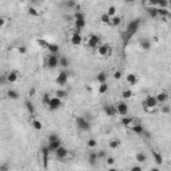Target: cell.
Listing matches in <instances>:
<instances>
[{"label": "cell", "instance_id": "cell-2", "mask_svg": "<svg viewBox=\"0 0 171 171\" xmlns=\"http://www.w3.org/2000/svg\"><path fill=\"white\" fill-rule=\"evenodd\" d=\"M96 54H98L99 58L107 59L112 55V47H111L110 44H107V43H103V44H100L96 48Z\"/></svg>", "mask_w": 171, "mask_h": 171}, {"label": "cell", "instance_id": "cell-52", "mask_svg": "<svg viewBox=\"0 0 171 171\" xmlns=\"http://www.w3.org/2000/svg\"><path fill=\"white\" fill-rule=\"evenodd\" d=\"M5 23H7V19H5L4 16H0V28H1V27H4V25H5Z\"/></svg>", "mask_w": 171, "mask_h": 171}, {"label": "cell", "instance_id": "cell-8", "mask_svg": "<svg viewBox=\"0 0 171 171\" xmlns=\"http://www.w3.org/2000/svg\"><path fill=\"white\" fill-rule=\"evenodd\" d=\"M62 106H63V102H62V99H59V98H56V96H51V100H50V103H48V110L50 111H56V110H59Z\"/></svg>", "mask_w": 171, "mask_h": 171}, {"label": "cell", "instance_id": "cell-12", "mask_svg": "<svg viewBox=\"0 0 171 171\" xmlns=\"http://www.w3.org/2000/svg\"><path fill=\"white\" fill-rule=\"evenodd\" d=\"M40 154H42V159H43V167L47 169L48 167V158H50V150H48V147L43 146L42 150H40Z\"/></svg>", "mask_w": 171, "mask_h": 171}, {"label": "cell", "instance_id": "cell-1", "mask_svg": "<svg viewBox=\"0 0 171 171\" xmlns=\"http://www.w3.org/2000/svg\"><path fill=\"white\" fill-rule=\"evenodd\" d=\"M142 106H143V110L146 111L147 114H154L159 110V104H158V102H156V99L154 95L147 96V98L143 100Z\"/></svg>", "mask_w": 171, "mask_h": 171}, {"label": "cell", "instance_id": "cell-58", "mask_svg": "<svg viewBox=\"0 0 171 171\" xmlns=\"http://www.w3.org/2000/svg\"><path fill=\"white\" fill-rule=\"evenodd\" d=\"M0 103H1V98H0Z\"/></svg>", "mask_w": 171, "mask_h": 171}, {"label": "cell", "instance_id": "cell-38", "mask_svg": "<svg viewBox=\"0 0 171 171\" xmlns=\"http://www.w3.org/2000/svg\"><path fill=\"white\" fill-rule=\"evenodd\" d=\"M110 20H111V18L107 15L106 12L102 13V16H100V22L103 23V24H110Z\"/></svg>", "mask_w": 171, "mask_h": 171}, {"label": "cell", "instance_id": "cell-34", "mask_svg": "<svg viewBox=\"0 0 171 171\" xmlns=\"http://www.w3.org/2000/svg\"><path fill=\"white\" fill-rule=\"evenodd\" d=\"M87 147H88L90 150L96 149V147H98V141H96V139H88V142H87Z\"/></svg>", "mask_w": 171, "mask_h": 171}, {"label": "cell", "instance_id": "cell-14", "mask_svg": "<svg viewBox=\"0 0 171 171\" xmlns=\"http://www.w3.org/2000/svg\"><path fill=\"white\" fill-rule=\"evenodd\" d=\"M83 43V36L79 32H74L72 36H71V44L74 45H80Z\"/></svg>", "mask_w": 171, "mask_h": 171}, {"label": "cell", "instance_id": "cell-57", "mask_svg": "<svg viewBox=\"0 0 171 171\" xmlns=\"http://www.w3.org/2000/svg\"><path fill=\"white\" fill-rule=\"evenodd\" d=\"M107 171H119V170H116V169H114V167H111V169H108Z\"/></svg>", "mask_w": 171, "mask_h": 171}, {"label": "cell", "instance_id": "cell-18", "mask_svg": "<svg viewBox=\"0 0 171 171\" xmlns=\"http://www.w3.org/2000/svg\"><path fill=\"white\" fill-rule=\"evenodd\" d=\"M60 146H62V141H60V139H59V141H54V142H48V144H47L50 152H55V151L58 150Z\"/></svg>", "mask_w": 171, "mask_h": 171}, {"label": "cell", "instance_id": "cell-32", "mask_svg": "<svg viewBox=\"0 0 171 171\" xmlns=\"http://www.w3.org/2000/svg\"><path fill=\"white\" fill-rule=\"evenodd\" d=\"M106 13L110 16V18H114V16L116 15V7H115V5H110V7L107 8Z\"/></svg>", "mask_w": 171, "mask_h": 171}, {"label": "cell", "instance_id": "cell-43", "mask_svg": "<svg viewBox=\"0 0 171 171\" xmlns=\"http://www.w3.org/2000/svg\"><path fill=\"white\" fill-rule=\"evenodd\" d=\"M161 111L163 114H166V115H169V114H171V107L169 104H163V106L161 107Z\"/></svg>", "mask_w": 171, "mask_h": 171}, {"label": "cell", "instance_id": "cell-37", "mask_svg": "<svg viewBox=\"0 0 171 171\" xmlns=\"http://www.w3.org/2000/svg\"><path fill=\"white\" fill-rule=\"evenodd\" d=\"M108 92V84L107 83H103V84H99V94H107Z\"/></svg>", "mask_w": 171, "mask_h": 171}, {"label": "cell", "instance_id": "cell-20", "mask_svg": "<svg viewBox=\"0 0 171 171\" xmlns=\"http://www.w3.org/2000/svg\"><path fill=\"white\" fill-rule=\"evenodd\" d=\"M130 130H131V131H132V132H134V134H136V135H142V134H143V132H144V127H143V126H142V124H141V123H136V124H134V126H132V127H131V128H130Z\"/></svg>", "mask_w": 171, "mask_h": 171}, {"label": "cell", "instance_id": "cell-4", "mask_svg": "<svg viewBox=\"0 0 171 171\" xmlns=\"http://www.w3.org/2000/svg\"><path fill=\"white\" fill-rule=\"evenodd\" d=\"M76 126H78V128L80 131H84V132H87V131L91 130V124L90 122L87 120L86 118H83V116H76Z\"/></svg>", "mask_w": 171, "mask_h": 171}, {"label": "cell", "instance_id": "cell-7", "mask_svg": "<svg viewBox=\"0 0 171 171\" xmlns=\"http://www.w3.org/2000/svg\"><path fill=\"white\" fill-rule=\"evenodd\" d=\"M44 63L48 68H56L59 65V56L58 55H51L50 54V55L45 58Z\"/></svg>", "mask_w": 171, "mask_h": 171}, {"label": "cell", "instance_id": "cell-41", "mask_svg": "<svg viewBox=\"0 0 171 171\" xmlns=\"http://www.w3.org/2000/svg\"><path fill=\"white\" fill-rule=\"evenodd\" d=\"M28 15H31V16H39V15H40V12H39L36 8L30 7V8H28Z\"/></svg>", "mask_w": 171, "mask_h": 171}, {"label": "cell", "instance_id": "cell-28", "mask_svg": "<svg viewBox=\"0 0 171 171\" xmlns=\"http://www.w3.org/2000/svg\"><path fill=\"white\" fill-rule=\"evenodd\" d=\"M147 13H149V16L150 18H158V10H156V7L155 5H152V7H150V8H147Z\"/></svg>", "mask_w": 171, "mask_h": 171}, {"label": "cell", "instance_id": "cell-30", "mask_svg": "<svg viewBox=\"0 0 171 171\" xmlns=\"http://www.w3.org/2000/svg\"><path fill=\"white\" fill-rule=\"evenodd\" d=\"M55 96L56 98H59V99H64V98H67L68 96V92L64 90V88H59V90L55 92Z\"/></svg>", "mask_w": 171, "mask_h": 171}, {"label": "cell", "instance_id": "cell-36", "mask_svg": "<svg viewBox=\"0 0 171 171\" xmlns=\"http://www.w3.org/2000/svg\"><path fill=\"white\" fill-rule=\"evenodd\" d=\"M80 19H86V13L80 12V11H76L74 13V20H80Z\"/></svg>", "mask_w": 171, "mask_h": 171}, {"label": "cell", "instance_id": "cell-5", "mask_svg": "<svg viewBox=\"0 0 171 171\" xmlns=\"http://www.w3.org/2000/svg\"><path fill=\"white\" fill-rule=\"evenodd\" d=\"M115 110H116V115L120 116H127L128 114V104L126 102H118L115 104Z\"/></svg>", "mask_w": 171, "mask_h": 171}, {"label": "cell", "instance_id": "cell-42", "mask_svg": "<svg viewBox=\"0 0 171 171\" xmlns=\"http://www.w3.org/2000/svg\"><path fill=\"white\" fill-rule=\"evenodd\" d=\"M0 171H11V164L8 162H4V163L0 164Z\"/></svg>", "mask_w": 171, "mask_h": 171}, {"label": "cell", "instance_id": "cell-56", "mask_svg": "<svg viewBox=\"0 0 171 171\" xmlns=\"http://www.w3.org/2000/svg\"><path fill=\"white\" fill-rule=\"evenodd\" d=\"M150 171H161V170H159V169H158V167H154V169H151Z\"/></svg>", "mask_w": 171, "mask_h": 171}, {"label": "cell", "instance_id": "cell-54", "mask_svg": "<svg viewBox=\"0 0 171 171\" xmlns=\"http://www.w3.org/2000/svg\"><path fill=\"white\" fill-rule=\"evenodd\" d=\"M7 83V79H5V75H0V84H5Z\"/></svg>", "mask_w": 171, "mask_h": 171}, {"label": "cell", "instance_id": "cell-29", "mask_svg": "<svg viewBox=\"0 0 171 171\" xmlns=\"http://www.w3.org/2000/svg\"><path fill=\"white\" fill-rule=\"evenodd\" d=\"M152 156H154V161H155L156 164H159V166H161V164L163 163V156H162L159 152H156V151H152Z\"/></svg>", "mask_w": 171, "mask_h": 171}, {"label": "cell", "instance_id": "cell-53", "mask_svg": "<svg viewBox=\"0 0 171 171\" xmlns=\"http://www.w3.org/2000/svg\"><path fill=\"white\" fill-rule=\"evenodd\" d=\"M130 171H143V169H142L141 166H132Z\"/></svg>", "mask_w": 171, "mask_h": 171}, {"label": "cell", "instance_id": "cell-31", "mask_svg": "<svg viewBox=\"0 0 171 171\" xmlns=\"http://www.w3.org/2000/svg\"><path fill=\"white\" fill-rule=\"evenodd\" d=\"M24 104H25V108H27V111L31 114V115H32V114L35 112V106H33V103H32L31 100H25Z\"/></svg>", "mask_w": 171, "mask_h": 171}, {"label": "cell", "instance_id": "cell-24", "mask_svg": "<svg viewBox=\"0 0 171 171\" xmlns=\"http://www.w3.org/2000/svg\"><path fill=\"white\" fill-rule=\"evenodd\" d=\"M96 82H98L99 84L107 83V74L104 72V71H102V72H99L98 75H96Z\"/></svg>", "mask_w": 171, "mask_h": 171}, {"label": "cell", "instance_id": "cell-44", "mask_svg": "<svg viewBox=\"0 0 171 171\" xmlns=\"http://www.w3.org/2000/svg\"><path fill=\"white\" fill-rule=\"evenodd\" d=\"M36 43H38V44H39V45H40V47H43V48H45V50H47L48 44H50V43H48L47 40H44V39H38V40H36Z\"/></svg>", "mask_w": 171, "mask_h": 171}, {"label": "cell", "instance_id": "cell-51", "mask_svg": "<svg viewBox=\"0 0 171 171\" xmlns=\"http://www.w3.org/2000/svg\"><path fill=\"white\" fill-rule=\"evenodd\" d=\"M122 75H123V74H122V71H115V72H114V79L119 80V79H122Z\"/></svg>", "mask_w": 171, "mask_h": 171}, {"label": "cell", "instance_id": "cell-9", "mask_svg": "<svg viewBox=\"0 0 171 171\" xmlns=\"http://www.w3.org/2000/svg\"><path fill=\"white\" fill-rule=\"evenodd\" d=\"M55 155H56V159H59V161H62V162H64L65 159L68 158V156H71V155H70V151L65 149L64 146H60V147H59V149L55 151Z\"/></svg>", "mask_w": 171, "mask_h": 171}, {"label": "cell", "instance_id": "cell-17", "mask_svg": "<svg viewBox=\"0 0 171 171\" xmlns=\"http://www.w3.org/2000/svg\"><path fill=\"white\" fill-rule=\"evenodd\" d=\"M139 45L142 47V50L150 51L151 50V40L149 38H142L141 40H139Z\"/></svg>", "mask_w": 171, "mask_h": 171}, {"label": "cell", "instance_id": "cell-40", "mask_svg": "<svg viewBox=\"0 0 171 171\" xmlns=\"http://www.w3.org/2000/svg\"><path fill=\"white\" fill-rule=\"evenodd\" d=\"M122 98H123V99L132 98V91H131V90H124L123 92H122Z\"/></svg>", "mask_w": 171, "mask_h": 171}, {"label": "cell", "instance_id": "cell-39", "mask_svg": "<svg viewBox=\"0 0 171 171\" xmlns=\"http://www.w3.org/2000/svg\"><path fill=\"white\" fill-rule=\"evenodd\" d=\"M50 100H51V95H50V94H44V95H43V98H42V103L44 104V106H48Z\"/></svg>", "mask_w": 171, "mask_h": 171}, {"label": "cell", "instance_id": "cell-47", "mask_svg": "<svg viewBox=\"0 0 171 171\" xmlns=\"http://www.w3.org/2000/svg\"><path fill=\"white\" fill-rule=\"evenodd\" d=\"M142 4L146 7V10L147 8H150V7H152V5H155V3L154 1H150V0H144V1H142Z\"/></svg>", "mask_w": 171, "mask_h": 171}, {"label": "cell", "instance_id": "cell-13", "mask_svg": "<svg viewBox=\"0 0 171 171\" xmlns=\"http://www.w3.org/2000/svg\"><path fill=\"white\" fill-rule=\"evenodd\" d=\"M134 124H136L135 118H131V116H123V118H122V126L123 127L131 128Z\"/></svg>", "mask_w": 171, "mask_h": 171}, {"label": "cell", "instance_id": "cell-26", "mask_svg": "<svg viewBox=\"0 0 171 171\" xmlns=\"http://www.w3.org/2000/svg\"><path fill=\"white\" fill-rule=\"evenodd\" d=\"M31 126H32L33 130L40 131L42 128H43V123L39 120V119H32V120H31Z\"/></svg>", "mask_w": 171, "mask_h": 171}, {"label": "cell", "instance_id": "cell-48", "mask_svg": "<svg viewBox=\"0 0 171 171\" xmlns=\"http://www.w3.org/2000/svg\"><path fill=\"white\" fill-rule=\"evenodd\" d=\"M59 136L56 135V134H50V135H48V142H54V141H59Z\"/></svg>", "mask_w": 171, "mask_h": 171}, {"label": "cell", "instance_id": "cell-11", "mask_svg": "<svg viewBox=\"0 0 171 171\" xmlns=\"http://www.w3.org/2000/svg\"><path fill=\"white\" fill-rule=\"evenodd\" d=\"M169 98H170V94L167 92V91H161V92H158L155 95V99H156V102H158L159 106L166 104V102L169 100Z\"/></svg>", "mask_w": 171, "mask_h": 171}, {"label": "cell", "instance_id": "cell-49", "mask_svg": "<svg viewBox=\"0 0 171 171\" xmlns=\"http://www.w3.org/2000/svg\"><path fill=\"white\" fill-rule=\"evenodd\" d=\"M106 163L108 164V166H112V164L115 163V158H114V156H107V158H106Z\"/></svg>", "mask_w": 171, "mask_h": 171}, {"label": "cell", "instance_id": "cell-45", "mask_svg": "<svg viewBox=\"0 0 171 171\" xmlns=\"http://www.w3.org/2000/svg\"><path fill=\"white\" fill-rule=\"evenodd\" d=\"M64 5L65 7H68V8H75L76 5H78V3H76L75 0H68V1L64 3Z\"/></svg>", "mask_w": 171, "mask_h": 171}, {"label": "cell", "instance_id": "cell-22", "mask_svg": "<svg viewBox=\"0 0 171 171\" xmlns=\"http://www.w3.org/2000/svg\"><path fill=\"white\" fill-rule=\"evenodd\" d=\"M7 96H8L10 99H12V100H18V99L20 98V94H19L16 90L11 88V90H8V91H7Z\"/></svg>", "mask_w": 171, "mask_h": 171}, {"label": "cell", "instance_id": "cell-55", "mask_svg": "<svg viewBox=\"0 0 171 171\" xmlns=\"http://www.w3.org/2000/svg\"><path fill=\"white\" fill-rule=\"evenodd\" d=\"M35 94H36V90H35V88H30V91H28V95H30V96H33V95H35Z\"/></svg>", "mask_w": 171, "mask_h": 171}, {"label": "cell", "instance_id": "cell-35", "mask_svg": "<svg viewBox=\"0 0 171 171\" xmlns=\"http://www.w3.org/2000/svg\"><path fill=\"white\" fill-rule=\"evenodd\" d=\"M135 158H136V161H138L139 163H144V162L147 161V155L146 154H143V152H138Z\"/></svg>", "mask_w": 171, "mask_h": 171}, {"label": "cell", "instance_id": "cell-6", "mask_svg": "<svg viewBox=\"0 0 171 171\" xmlns=\"http://www.w3.org/2000/svg\"><path fill=\"white\" fill-rule=\"evenodd\" d=\"M19 78H20V72H19V71H16V70H11V71H8V72L5 74L7 83H11V84L16 83V82L19 80Z\"/></svg>", "mask_w": 171, "mask_h": 171}, {"label": "cell", "instance_id": "cell-16", "mask_svg": "<svg viewBox=\"0 0 171 171\" xmlns=\"http://www.w3.org/2000/svg\"><path fill=\"white\" fill-rule=\"evenodd\" d=\"M103 111L107 116H115L116 115V110H115V106H114V104H104Z\"/></svg>", "mask_w": 171, "mask_h": 171}, {"label": "cell", "instance_id": "cell-46", "mask_svg": "<svg viewBox=\"0 0 171 171\" xmlns=\"http://www.w3.org/2000/svg\"><path fill=\"white\" fill-rule=\"evenodd\" d=\"M96 155H98V159H106L107 158V154L104 150H99L96 151Z\"/></svg>", "mask_w": 171, "mask_h": 171}, {"label": "cell", "instance_id": "cell-50", "mask_svg": "<svg viewBox=\"0 0 171 171\" xmlns=\"http://www.w3.org/2000/svg\"><path fill=\"white\" fill-rule=\"evenodd\" d=\"M18 51L22 55H25V54H27V47H25V45H20V47L18 48Z\"/></svg>", "mask_w": 171, "mask_h": 171}, {"label": "cell", "instance_id": "cell-3", "mask_svg": "<svg viewBox=\"0 0 171 171\" xmlns=\"http://www.w3.org/2000/svg\"><path fill=\"white\" fill-rule=\"evenodd\" d=\"M86 44H87V47L90 48V50H96V48L102 44L100 43V36L92 33V35H90L87 39H86Z\"/></svg>", "mask_w": 171, "mask_h": 171}, {"label": "cell", "instance_id": "cell-23", "mask_svg": "<svg viewBox=\"0 0 171 171\" xmlns=\"http://www.w3.org/2000/svg\"><path fill=\"white\" fill-rule=\"evenodd\" d=\"M86 24H87V22H86V19H80V20H75V28H76V32L80 33V31L86 28Z\"/></svg>", "mask_w": 171, "mask_h": 171}, {"label": "cell", "instance_id": "cell-27", "mask_svg": "<svg viewBox=\"0 0 171 171\" xmlns=\"http://www.w3.org/2000/svg\"><path fill=\"white\" fill-rule=\"evenodd\" d=\"M108 147H110V149H112V150H116V149H119V147H120V141H119V139H111L110 142H108Z\"/></svg>", "mask_w": 171, "mask_h": 171}, {"label": "cell", "instance_id": "cell-33", "mask_svg": "<svg viewBox=\"0 0 171 171\" xmlns=\"http://www.w3.org/2000/svg\"><path fill=\"white\" fill-rule=\"evenodd\" d=\"M59 65H62V67L67 68L68 65H70V60H68V58H65V56H62V58H59Z\"/></svg>", "mask_w": 171, "mask_h": 171}, {"label": "cell", "instance_id": "cell-25", "mask_svg": "<svg viewBox=\"0 0 171 171\" xmlns=\"http://www.w3.org/2000/svg\"><path fill=\"white\" fill-rule=\"evenodd\" d=\"M120 23H122V16L115 15L114 18H111L110 24H108V25H111V27H118V25L120 24Z\"/></svg>", "mask_w": 171, "mask_h": 171}, {"label": "cell", "instance_id": "cell-21", "mask_svg": "<svg viewBox=\"0 0 171 171\" xmlns=\"http://www.w3.org/2000/svg\"><path fill=\"white\" fill-rule=\"evenodd\" d=\"M98 155H96V151H91L90 155H88V163L91 164V166H96V163H98Z\"/></svg>", "mask_w": 171, "mask_h": 171}, {"label": "cell", "instance_id": "cell-19", "mask_svg": "<svg viewBox=\"0 0 171 171\" xmlns=\"http://www.w3.org/2000/svg\"><path fill=\"white\" fill-rule=\"evenodd\" d=\"M59 50H60V48H59V45L55 44V43H50V44H48V47H47V51L51 54V55H58Z\"/></svg>", "mask_w": 171, "mask_h": 171}, {"label": "cell", "instance_id": "cell-15", "mask_svg": "<svg viewBox=\"0 0 171 171\" xmlns=\"http://www.w3.org/2000/svg\"><path fill=\"white\" fill-rule=\"evenodd\" d=\"M126 82H127L128 86H135L139 82V76L136 75V74L131 72V74H128V75L126 76Z\"/></svg>", "mask_w": 171, "mask_h": 171}, {"label": "cell", "instance_id": "cell-10", "mask_svg": "<svg viewBox=\"0 0 171 171\" xmlns=\"http://www.w3.org/2000/svg\"><path fill=\"white\" fill-rule=\"evenodd\" d=\"M67 82H68V74L65 71H60L55 79V83L58 86H60V87H64L67 84Z\"/></svg>", "mask_w": 171, "mask_h": 171}]
</instances>
